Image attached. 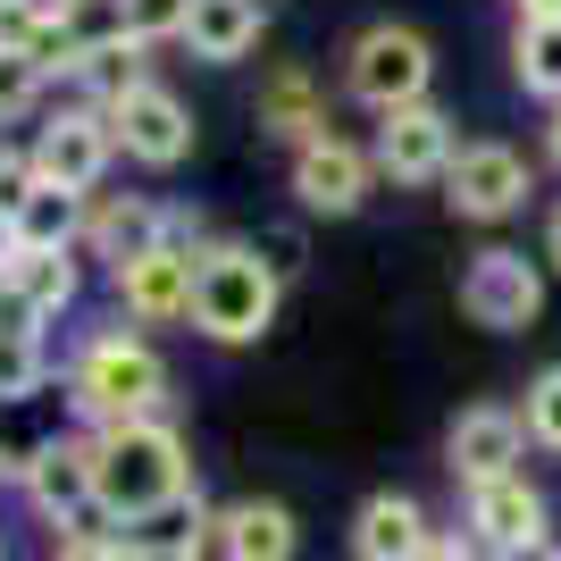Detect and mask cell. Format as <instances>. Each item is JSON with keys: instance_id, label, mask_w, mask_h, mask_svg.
<instances>
[{"instance_id": "cell-1", "label": "cell", "mask_w": 561, "mask_h": 561, "mask_svg": "<svg viewBox=\"0 0 561 561\" xmlns=\"http://www.w3.org/2000/svg\"><path fill=\"white\" fill-rule=\"evenodd\" d=\"M93 469H101V503H110L126 528H160L168 512H193V503H202V486H193V445L168 411L126 420V427H93Z\"/></svg>"}, {"instance_id": "cell-2", "label": "cell", "mask_w": 561, "mask_h": 561, "mask_svg": "<svg viewBox=\"0 0 561 561\" xmlns=\"http://www.w3.org/2000/svg\"><path fill=\"white\" fill-rule=\"evenodd\" d=\"M68 411L84 427H126V420H151L168 411V352L135 328V319H110V328H84L68 352Z\"/></svg>"}, {"instance_id": "cell-3", "label": "cell", "mask_w": 561, "mask_h": 561, "mask_svg": "<svg viewBox=\"0 0 561 561\" xmlns=\"http://www.w3.org/2000/svg\"><path fill=\"white\" fill-rule=\"evenodd\" d=\"M285 302V260L277 243H252V234H210L202 243V285H193V335L218 352H243L277 328Z\"/></svg>"}, {"instance_id": "cell-4", "label": "cell", "mask_w": 561, "mask_h": 561, "mask_svg": "<svg viewBox=\"0 0 561 561\" xmlns=\"http://www.w3.org/2000/svg\"><path fill=\"white\" fill-rule=\"evenodd\" d=\"M335 93H344L352 110H369V117L436 101V43H427L420 25H402V18H369L344 50H335Z\"/></svg>"}, {"instance_id": "cell-5", "label": "cell", "mask_w": 561, "mask_h": 561, "mask_svg": "<svg viewBox=\"0 0 561 561\" xmlns=\"http://www.w3.org/2000/svg\"><path fill=\"white\" fill-rule=\"evenodd\" d=\"M436 193H445V210L461 218V227H512V218L537 202V160L503 135H469L461 151H453Z\"/></svg>"}, {"instance_id": "cell-6", "label": "cell", "mask_w": 561, "mask_h": 561, "mask_svg": "<svg viewBox=\"0 0 561 561\" xmlns=\"http://www.w3.org/2000/svg\"><path fill=\"white\" fill-rule=\"evenodd\" d=\"M545 294H553V268L528 260L519 243H486L461 268V310H469V328H486V335H528L545 319Z\"/></svg>"}, {"instance_id": "cell-7", "label": "cell", "mask_w": 561, "mask_h": 561, "mask_svg": "<svg viewBox=\"0 0 561 561\" xmlns=\"http://www.w3.org/2000/svg\"><path fill=\"white\" fill-rule=\"evenodd\" d=\"M377 185H386V176H377V151L360 135H344V126L302 142V151H285V193H294L302 218H360Z\"/></svg>"}, {"instance_id": "cell-8", "label": "cell", "mask_w": 561, "mask_h": 561, "mask_svg": "<svg viewBox=\"0 0 561 561\" xmlns=\"http://www.w3.org/2000/svg\"><path fill=\"white\" fill-rule=\"evenodd\" d=\"M25 142H34V160H43V176L50 185H68V193H101L117 176V126H110V110H93V101H50L34 126H25Z\"/></svg>"}, {"instance_id": "cell-9", "label": "cell", "mask_w": 561, "mask_h": 561, "mask_svg": "<svg viewBox=\"0 0 561 561\" xmlns=\"http://www.w3.org/2000/svg\"><path fill=\"white\" fill-rule=\"evenodd\" d=\"M193 285H202V243H176V234L110 268L117 319H135V328H193Z\"/></svg>"}, {"instance_id": "cell-10", "label": "cell", "mask_w": 561, "mask_h": 561, "mask_svg": "<svg viewBox=\"0 0 561 561\" xmlns=\"http://www.w3.org/2000/svg\"><path fill=\"white\" fill-rule=\"evenodd\" d=\"M369 151H377V176L402 193H427L445 185L453 151H461V117L445 110V101H411V110H386L369 126Z\"/></svg>"}, {"instance_id": "cell-11", "label": "cell", "mask_w": 561, "mask_h": 561, "mask_svg": "<svg viewBox=\"0 0 561 561\" xmlns=\"http://www.w3.org/2000/svg\"><path fill=\"white\" fill-rule=\"evenodd\" d=\"M110 126H117V160L126 168H142V176H176V168L193 160V110H185V93H168L160 76L142 84V93H126L110 110Z\"/></svg>"}, {"instance_id": "cell-12", "label": "cell", "mask_w": 561, "mask_h": 561, "mask_svg": "<svg viewBox=\"0 0 561 561\" xmlns=\"http://www.w3.org/2000/svg\"><path fill=\"white\" fill-rule=\"evenodd\" d=\"M18 486L34 503V519H76L84 503H101V469H93V427L84 436H34L18 461Z\"/></svg>"}, {"instance_id": "cell-13", "label": "cell", "mask_w": 561, "mask_h": 561, "mask_svg": "<svg viewBox=\"0 0 561 561\" xmlns=\"http://www.w3.org/2000/svg\"><path fill=\"white\" fill-rule=\"evenodd\" d=\"M461 537H478L486 553H512V545L553 537V503L528 469H503L486 486H461Z\"/></svg>"}, {"instance_id": "cell-14", "label": "cell", "mask_w": 561, "mask_h": 561, "mask_svg": "<svg viewBox=\"0 0 561 561\" xmlns=\"http://www.w3.org/2000/svg\"><path fill=\"white\" fill-rule=\"evenodd\" d=\"M528 420H519V402H469L461 420H453L445 436V469L453 486H486V478H503V469L528 461Z\"/></svg>"}, {"instance_id": "cell-15", "label": "cell", "mask_w": 561, "mask_h": 561, "mask_svg": "<svg viewBox=\"0 0 561 561\" xmlns=\"http://www.w3.org/2000/svg\"><path fill=\"white\" fill-rule=\"evenodd\" d=\"M168 210L176 202H160V193H135V185H101V193H84V260H101V268H117V260H135V252H151L168 234Z\"/></svg>"}, {"instance_id": "cell-16", "label": "cell", "mask_w": 561, "mask_h": 561, "mask_svg": "<svg viewBox=\"0 0 561 561\" xmlns=\"http://www.w3.org/2000/svg\"><path fill=\"white\" fill-rule=\"evenodd\" d=\"M0 302L43 319V328H59L84 302V252H34V243H18V252L0 260Z\"/></svg>"}, {"instance_id": "cell-17", "label": "cell", "mask_w": 561, "mask_h": 561, "mask_svg": "<svg viewBox=\"0 0 561 561\" xmlns=\"http://www.w3.org/2000/svg\"><path fill=\"white\" fill-rule=\"evenodd\" d=\"M252 117H260V135H268V142H285V151H302V142L335 135L328 84H319V76H310L302 59H285V68H268V76H260V101H252Z\"/></svg>"}, {"instance_id": "cell-18", "label": "cell", "mask_w": 561, "mask_h": 561, "mask_svg": "<svg viewBox=\"0 0 561 561\" xmlns=\"http://www.w3.org/2000/svg\"><path fill=\"white\" fill-rule=\"evenodd\" d=\"M210 545H218V561H294L302 528H294L285 503L243 494V503H218V512H210Z\"/></svg>"}, {"instance_id": "cell-19", "label": "cell", "mask_w": 561, "mask_h": 561, "mask_svg": "<svg viewBox=\"0 0 561 561\" xmlns=\"http://www.w3.org/2000/svg\"><path fill=\"white\" fill-rule=\"evenodd\" d=\"M260 34H268V0H193L176 50H193L202 68H243L260 50Z\"/></svg>"}, {"instance_id": "cell-20", "label": "cell", "mask_w": 561, "mask_h": 561, "mask_svg": "<svg viewBox=\"0 0 561 561\" xmlns=\"http://www.w3.org/2000/svg\"><path fill=\"white\" fill-rule=\"evenodd\" d=\"M427 545H436V528H427V512L411 503V494H369L360 512H352V561H420Z\"/></svg>"}, {"instance_id": "cell-21", "label": "cell", "mask_w": 561, "mask_h": 561, "mask_svg": "<svg viewBox=\"0 0 561 561\" xmlns=\"http://www.w3.org/2000/svg\"><path fill=\"white\" fill-rule=\"evenodd\" d=\"M142 84H151V43H135V34H101L68 76V93L93 101V110H117V101L142 93Z\"/></svg>"}, {"instance_id": "cell-22", "label": "cell", "mask_w": 561, "mask_h": 561, "mask_svg": "<svg viewBox=\"0 0 561 561\" xmlns=\"http://www.w3.org/2000/svg\"><path fill=\"white\" fill-rule=\"evenodd\" d=\"M50 386V328L0 302V402H34Z\"/></svg>"}, {"instance_id": "cell-23", "label": "cell", "mask_w": 561, "mask_h": 561, "mask_svg": "<svg viewBox=\"0 0 561 561\" xmlns=\"http://www.w3.org/2000/svg\"><path fill=\"white\" fill-rule=\"evenodd\" d=\"M512 84L537 110L561 101V18H512Z\"/></svg>"}, {"instance_id": "cell-24", "label": "cell", "mask_w": 561, "mask_h": 561, "mask_svg": "<svg viewBox=\"0 0 561 561\" xmlns=\"http://www.w3.org/2000/svg\"><path fill=\"white\" fill-rule=\"evenodd\" d=\"M18 243H34V252H84V193L43 176L18 210Z\"/></svg>"}, {"instance_id": "cell-25", "label": "cell", "mask_w": 561, "mask_h": 561, "mask_svg": "<svg viewBox=\"0 0 561 561\" xmlns=\"http://www.w3.org/2000/svg\"><path fill=\"white\" fill-rule=\"evenodd\" d=\"M50 101H59V84H50L43 59H34V50H0V135L34 126Z\"/></svg>"}, {"instance_id": "cell-26", "label": "cell", "mask_w": 561, "mask_h": 561, "mask_svg": "<svg viewBox=\"0 0 561 561\" xmlns=\"http://www.w3.org/2000/svg\"><path fill=\"white\" fill-rule=\"evenodd\" d=\"M519 420H528V445L561 461V360H545V369L528 377V394H519Z\"/></svg>"}, {"instance_id": "cell-27", "label": "cell", "mask_w": 561, "mask_h": 561, "mask_svg": "<svg viewBox=\"0 0 561 561\" xmlns=\"http://www.w3.org/2000/svg\"><path fill=\"white\" fill-rule=\"evenodd\" d=\"M117 18H126V34H135V43L168 50V43H185L193 0H117Z\"/></svg>"}, {"instance_id": "cell-28", "label": "cell", "mask_w": 561, "mask_h": 561, "mask_svg": "<svg viewBox=\"0 0 561 561\" xmlns=\"http://www.w3.org/2000/svg\"><path fill=\"white\" fill-rule=\"evenodd\" d=\"M34 185H43V160H34V142H25V135H0V210L18 218Z\"/></svg>"}, {"instance_id": "cell-29", "label": "cell", "mask_w": 561, "mask_h": 561, "mask_svg": "<svg viewBox=\"0 0 561 561\" xmlns=\"http://www.w3.org/2000/svg\"><path fill=\"white\" fill-rule=\"evenodd\" d=\"M59 18V0H0V50H34Z\"/></svg>"}, {"instance_id": "cell-30", "label": "cell", "mask_w": 561, "mask_h": 561, "mask_svg": "<svg viewBox=\"0 0 561 561\" xmlns=\"http://www.w3.org/2000/svg\"><path fill=\"white\" fill-rule=\"evenodd\" d=\"M126 561H202V537H142L135 528V553Z\"/></svg>"}, {"instance_id": "cell-31", "label": "cell", "mask_w": 561, "mask_h": 561, "mask_svg": "<svg viewBox=\"0 0 561 561\" xmlns=\"http://www.w3.org/2000/svg\"><path fill=\"white\" fill-rule=\"evenodd\" d=\"M420 561H486V545H478V537H436Z\"/></svg>"}, {"instance_id": "cell-32", "label": "cell", "mask_w": 561, "mask_h": 561, "mask_svg": "<svg viewBox=\"0 0 561 561\" xmlns=\"http://www.w3.org/2000/svg\"><path fill=\"white\" fill-rule=\"evenodd\" d=\"M537 260H545V268H553V277H561V202H553V210H545V234H537Z\"/></svg>"}, {"instance_id": "cell-33", "label": "cell", "mask_w": 561, "mask_h": 561, "mask_svg": "<svg viewBox=\"0 0 561 561\" xmlns=\"http://www.w3.org/2000/svg\"><path fill=\"white\" fill-rule=\"evenodd\" d=\"M537 142H545V168H561V101L545 110V126H537Z\"/></svg>"}, {"instance_id": "cell-34", "label": "cell", "mask_w": 561, "mask_h": 561, "mask_svg": "<svg viewBox=\"0 0 561 561\" xmlns=\"http://www.w3.org/2000/svg\"><path fill=\"white\" fill-rule=\"evenodd\" d=\"M486 561H561V545L537 537V545H512V553H486Z\"/></svg>"}, {"instance_id": "cell-35", "label": "cell", "mask_w": 561, "mask_h": 561, "mask_svg": "<svg viewBox=\"0 0 561 561\" xmlns=\"http://www.w3.org/2000/svg\"><path fill=\"white\" fill-rule=\"evenodd\" d=\"M512 18H561V0H512Z\"/></svg>"}, {"instance_id": "cell-36", "label": "cell", "mask_w": 561, "mask_h": 561, "mask_svg": "<svg viewBox=\"0 0 561 561\" xmlns=\"http://www.w3.org/2000/svg\"><path fill=\"white\" fill-rule=\"evenodd\" d=\"M9 252H18V218L0 210V260H9Z\"/></svg>"}, {"instance_id": "cell-37", "label": "cell", "mask_w": 561, "mask_h": 561, "mask_svg": "<svg viewBox=\"0 0 561 561\" xmlns=\"http://www.w3.org/2000/svg\"><path fill=\"white\" fill-rule=\"evenodd\" d=\"M0 478H9V453H0Z\"/></svg>"}]
</instances>
